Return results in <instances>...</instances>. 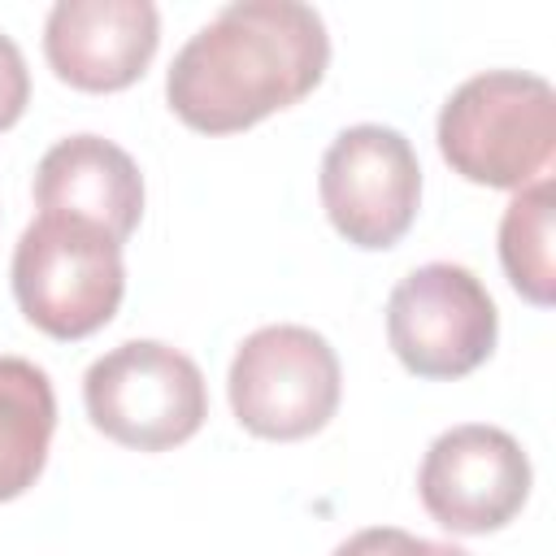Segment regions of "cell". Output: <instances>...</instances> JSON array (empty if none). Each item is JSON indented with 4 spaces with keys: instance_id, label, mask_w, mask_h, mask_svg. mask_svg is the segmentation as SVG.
Segmentation results:
<instances>
[{
    "instance_id": "8fae6325",
    "label": "cell",
    "mask_w": 556,
    "mask_h": 556,
    "mask_svg": "<svg viewBox=\"0 0 556 556\" xmlns=\"http://www.w3.org/2000/svg\"><path fill=\"white\" fill-rule=\"evenodd\" d=\"M56 430V395L39 365L0 356V500H17L43 473Z\"/></svg>"
},
{
    "instance_id": "4fadbf2b",
    "label": "cell",
    "mask_w": 556,
    "mask_h": 556,
    "mask_svg": "<svg viewBox=\"0 0 556 556\" xmlns=\"http://www.w3.org/2000/svg\"><path fill=\"white\" fill-rule=\"evenodd\" d=\"M334 556H469V552L408 534L400 526H374V530H356L352 539H343L334 547Z\"/></svg>"
},
{
    "instance_id": "30bf717a",
    "label": "cell",
    "mask_w": 556,
    "mask_h": 556,
    "mask_svg": "<svg viewBox=\"0 0 556 556\" xmlns=\"http://www.w3.org/2000/svg\"><path fill=\"white\" fill-rule=\"evenodd\" d=\"M39 213L78 217L126 243L143 217V178L130 152L100 135H70L52 143L35 169Z\"/></svg>"
},
{
    "instance_id": "9c48e42d",
    "label": "cell",
    "mask_w": 556,
    "mask_h": 556,
    "mask_svg": "<svg viewBox=\"0 0 556 556\" xmlns=\"http://www.w3.org/2000/svg\"><path fill=\"white\" fill-rule=\"evenodd\" d=\"M161 43L152 0H56L43 22V56L78 91L130 87Z\"/></svg>"
},
{
    "instance_id": "3957f363",
    "label": "cell",
    "mask_w": 556,
    "mask_h": 556,
    "mask_svg": "<svg viewBox=\"0 0 556 556\" xmlns=\"http://www.w3.org/2000/svg\"><path fill=\"white\" fill-rule=\"evenodd\" d=\"M126 295L122 243L104 230L39 213L13 248V300L52 339H87L113 321Z\"/></svg>"
},
{
    "instance_id": "ba28073f",
    "label": "cell",
    "mask_w": 556,
    "mask_h": 556,
    "mask_svg": "<svg viewBox=\"0 0 556 556\" xmlns=\"http://www.w3.org/2000/svg\"><path fill=\"white\" fill-rule=\"evenodd\" d=\"M417 495L443 530L491 534L530 500V456L500 426H452L426 447Z\"/></svg>"
},
{
    "instance_id": "8992f818",
    "label": "cell",
    "mask_w": 556,
    "mask_h": 556,
    "mask_svg": "<svg viewBox=\"0 0 556 556\" xmlns=\"http://www.w3.org/2000/svg\"><path fill=\"white\" fill-rule=\"evenodd\" d=\"M500 313L473 269L430 261L404 274L387 300V343L417 378H465L491 352Z\"/></svg>"
},
{
    "instance_id": "7c38bea8",
    "label": "cell",
    "mask_w": 556,
    "mask_h": 556,
    "mask_svg": "<svg viewBox=\"0 0 556 556\" xmlns=\"http://www.w3.org/2000/svg\"><path fill=\"white\" fill-rule=\"evenodd\" d=\"M552 178H539L513 195L500 217V261L508 282L539 308L556 300V261H552Z\"/></svg>"
},
{
    "instance_id": "52a82bcc",
    "label": "cell",
    "mask_w": 556,
    "mask_h": 556,
    "mask_svg": "<svg viewBox=\"0 0 556 556\" xmlns=\"http://www.w3.org/2000/svg\"><path fill=\"white\" fill-rule=\"evenodd\" d=\"M321 208L356 248H391L408 235L421 200V165L413 143L391 126H348L321 156Z\"/></svg>"
},
{
    "instance_id": "5b68a950",
    "label": "cell",
    "mask_w": 556,
    "mask_h": 556,
    "mask_svg": "<svg viewBox=\"0 0 556 556\" xmlns=\"http://www.w3.org/2000/svg\"><path fill=\"white\" fill-rule=\"evenodd\" d=\"M339 356L308 326H261L230 361V408L261 439H308L339 408Z\"/></svg>"
},
{
    "instance_id": "6da1fadb",
    "label": "cell",
    "mask_w": 556,
    "mask_h": 556,
    "mask_svg": "<svg viewBox=\"0 0 556 556\" xmlns=\"http://www.w3.org/2000/svg\"><path fill=\"white\" fill-rule=\"evenodd\" d=\"M330 65V35L300 0H235L165 74L169 109L200 135H235L304 100Z\"/></svg>"
},
{
    "instance_id": "5bb4252c",
    "label": "cell",
    "mask_w": 556,
    "mask_h": 556,
    "mask_svg": "<svg viewBox=\"0 0 556 556\" xmlns=\"http://www.w3.org/2000/svg\"><path fill=\"white\" fill-rule=\"evenodd\" d=\"M26 100H30L26 56L9 35H0V130H9L26 113Z\"/></svg>"
},
{
    "instance_id": "277c9868",
    "label": "cell",
    "mask_w": 556,
    "mask_h": 556,
    "mask_svg": "<svg viewBox=\"0 0 556 556\" xmlns=\"http://www.w3.org/2000/svg\"><path fill=\"white\" fill-rule=\"evenodd\" d=\"M83 404L100 434L135 452L178 447L208 417L200 365L161 339H130L91 361Z\"/></svg>"
},
{
    "instance_id": "7a4b0ae2",
    "label": "cell",
    "mask_w": 556,
    "mask_h": 556,
    "mask_svg": "<svg viewBox=\"0 0 556 556\" xmlns=\"http://www.w3.org/2000/svg\"><path fill=\"white\" fill-rule=\"evenodd\" d=\"M443 161L478 182L521 191L552 165L556 152V91L539 74L486 70L465 78L439 113Z\"/></svg>"
}]
</instances>
